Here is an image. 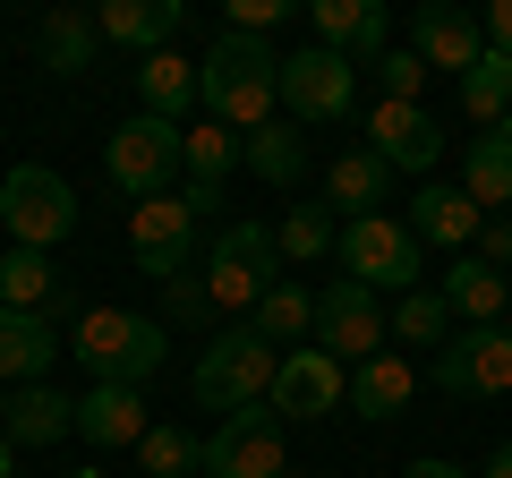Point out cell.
<instances>
[{
	"label": "cell",
	"instance_id": "33",
	"mask_svg": "<svg viewBox=\"0 0 512 478\" xmlns=\"http://www.w3.org/2000/svg\"><path fill=\"white\" fill-rule=\"evenodd\" d=\"M274 239H282V257H291V265H316L333 239H342V222H333V205H291Z\"/></svg>",
	"mask_w": 512,
	"mask_h": 478
},
{
	"label": "cell",
	"instance_id": "30",
	"mask_svg": "<svg viewBox=\"0 0 512 478\" xmlns=\"http://www.w3.org/2000/svg\"><path fill=\"white\" fill-rule=\"evenodd\" d=\"M384 342L444 350V342H453V308H444V291H402V299H393V316H384Z\"/></svg>",
	"mask_w": 512,
	"mask_h": 478
},
{
	"label": "cell",
	"instance_id": "37",
	"mask_svg": "<svg viewBox=\"0 0 512 478\" xmlns=\"http://www.w3.org/2000/svg\"><path fill=\"white\" fill-rule=\"evenodd\" d=\"M163 316H180V325H205V316H214V291H205V274L163 282Z\"/></svg>",
	"mask_w": 512,
	"mask_h": 478
},
{
	"label": "cell",
	"instance_id": "25",
	"mask_svg": "<svg viewBox=\"0 0 512 478\" xmlns=\"http://www.w3.org/2000/svg\"><path fill=\"white\" fill-rule=\"evenodd\" d=\"M239 163H248L265 188H299V180H308V137H299V120H265Z\"/></svg>",
	"mask_w": 512,
	"mask_h": 478
},
{
	"label": "cell",
	"instance_id": "15",
	"mask_svg": "<svg viewBox=\"0 0 512 478\" xmlns=\"http://www.w3.org/2000/svg\"><path fill=\"white\" fill-rule=\"evenodd\" d=\"M367 154H376L384 171H436L444 129L427 120L419 103H376V111H367Z\"/></svg>",
	"mask_w": 512,
	"mask_h": 478
},
{
	"label": "cell",
	"instance_id": "43",
	"mask_svg": "<svg viewBox=\"0 0 512 478\" xmlns=\"http://www.w3.org/2000/svg\"><path fill=\"white\" fill-rule=\"evenodd\" d=\"M478 478H512V444H495V453H487V470H478Z\"/></svg>",
	"mask_w": 512,
	"mask_h": 478
},
{
	"label": "cell",
	"instance_id": "3",
	"mask_svg": "<svg viewBox=\"0 0 512 478\" xmlns=\"http://www.w3.org/2000/svg\"><path fill=\"white\" fill-rule=\"evenodd\" d=\"M274 368H282V350L274 342H256V325H231L205 342L197 376H188V393H197V410H256V402H274Z\"/></svg>",
	"mask_w": 512,
	"mask_h": 478
},
{
	"label": "cell",
	"instance_id": "44",
	"mask_svg": "<svg viewBox=\"0 0 512 478\" xmlns=\"http://www.w3.org/2000/svg\"><path fill=\"white\" fill-rule=\"evenodd\" d=\"M504 316H512V274H504Z\"/></svg>",
	"mask_w": 512,
	"mask_h": 478
},
{
	"label": "cell",
	"instance_id": "20",
	"mask_svg": "<svg viewBox=\"0 0 512 478\" xmlns=\"http://www.w3.org/2000/svg\"><path fill=\"white\" fill-rule=\"evenodd\" d=\"M52 350H69L52 333V316L0 308V385H43V376H52Z\"/></svg>",
	"mask_w": 512,
	"mask_h": 478
},
{
	"label": "cell",
	"instance_id": "21",
	"mask_svg": "<svg viewBox=\"0 0 512 478\" xmlns=\"http://www.w3.org/2000/svg\"><path fill=\"white\" fill-rule=\"evenodd\" d=\"M325 205H333L342 222H359V214H384V205H393V171H384L367 146L333 154V163H325Z\"/></svg>",
	"mask_w": 512,
	"mask_h": 478
},
{
	"label": "cell",
	"instance_id": "9",
	"mask_svg": "<svg viewBox=\"0 0 512 478\" xmlns=\"http://www.w3.org/2000/svg\"><path fill=\"white\" fill-rule=\"evenodd\" d=\"M128 257H137V274H154V282L197 274V214H188L180 188H171V197H146L137 214H128Z\"/></svg>",
	"mask_w": 512,
	"mask_h": 478
},
{
	"label": "cell",
	"instance_id": "47",
	"mask_svg": "<svg viewBox=\"0 0 512 478\" xmlns=\"http://www.w3.org/2000/svg\"><path fill=\"white\" fill-rule=\"evenodd\" d=\"M504 137H512V120H504Z\"/></svg>",
	"mask_w": 512,
	"mask_h": 478
},
{
	"label": "cell",
	"instance_id": "13",
	"mask_svg": "<svg viewBox=\"0 0 512 478\" xmlns=\"http://www.w3.org/2000/svg\"><path fill=\"white\" fill-rule=\"evenodd\" d=\"M350 94H359V69H350L342 52H291L282 60V111H291L299 129H308V120H342L350 111Z\"/></svg>",
	"mask_w": 512,
	"mask_h": 478
},
{
	"label": "cell",
	"instance_id": "48",
	"mask_svg": "<svg viewBox=\"0 0 512 478\" xmlns=\"http://www.w3.org/2000/svg\"><path fill=\"white\" fill-rule=\"evenodd\" d=\"M282 478H291V470H282Z\"/></svg>",
	"mask_w": 512,
	"mask_h": 478
},
{
	"label": "cell",
	"instance_id": "40",
	"mask_svg": "<svg viewBox=\"0 0 512 478\" xmlns=\"http://www.w3.org/2000/svg\"><path fill=\"white\" fill-rule=\"evenodd\" d=\"M478 257H487L495 274L512 265V214H487V231H478Z\"/></svg>",
	"mask_w": 512,
	"mask_h": 478
},
{
	"label": "cell",
	"instance_id": "5",
	"mask_svg": "<svg viewBox=\"0 0 512 478\" xmlns=\"http://www.w3.org/2000/svg\"><path fill=\"white\" fill-rule=\"evenodd\" d=\"M427 376L453 402H504L512 393V316L504 325H453V342L427 359Z\"/></svg>",
	"mask_w": 512,
	"mask_h": 478
},
{
	"label": "cell",
	"instance_id": "34",
	"mask_svg": "<svg viewBox=\"0 0 512 478\" xmlns=\"http://www.w3.org/2000/svg\"><path fill=\"white\" fill-rule=\"evenodd\" d=\"M137 470H146V478H180V470H205V444L188 436V427H146V444H137Z\"/></svg>",
	"mask_w": 512,
	"mask_h": 478
},
{
	"label": "cell",
	"instance_id": "24",
	"mask_svg": "<svg viewBox=\"0 0 512 478\" xmlns=\"http://www.w3.org/2000/svg\"><path fill=\"white\" fill-rule=\"evenodd\" d=\"M461 197L487 214V205H512V137L504 129H487V137H470L461 146Z\"/></svg>",
	"mask_w": 512,
	"mask_h": 478
},
{
	"label": "cell",
	"instance_id": "28",
	"mask_svg": "<svg viewBox=\"0 0 512 478\" xmlns=\"http://www.w3.org/2000/svg\"><path fill=\"white\" fill-rule=\"evenodd\" d=\"M137 94H146L154 120L188 129V103H197V69H188L180 52H146V69H137Z\"/></svg>",
	"mask_w": 512,
	"mask_h": 478
},
{
	"label": "cell",
	"instance_id": "26",
	"mask_svg": "<svg viewBox=\"0 0 512 478\" xmlns=\"http://www.w3.org/2000/svg\"><path fill=\"white\" fill-rule=\"evenodd\" d=\"M239 154H248V137L222 129V120H188V129H180V163H188L197 188H222L239 171Z\"/></svg>",
	"mask_w": 512,
	"mask_h": 478
},
{
	"label": "cell",
	"instance_id": "12",
	"mask_svg": "<svg viewBox=\"0 0 512 478\" xmlns=\"http://www.w3.org/2000/svg\"><path fill=\"white\" fill-rule=\"evenodd\" d=\"M316 350H333L342 368H359V359H376L384 350V299L359 291V282H325L316 291Z\"/></svg>",
	"mask_w": 512,
	"mask_h": 478
},
{
	"label": "cell",
	"instance_id": "31",
	"mask_svg": "<svg viewBox=\"0 0 512 478\" xmlns=\"http://www.w3.org/2000/svg\"><path fill=\"white\" fill-rule=\"evenodd\" d=\"M94 43H103V35H94V18L52 9V18H43V35H35V52H43V69H52V77H77V69L94 60Z\"/></svg>",
	"mask_w": 512,
	"mask_h": 478
},
{
	"label": "cell",
	"instance_id": "8",
	"mask_svg": "<svg viewBox=\"0 0 512 478\" xmlns=\"http://www.w3.org/2000/svg\"><path fill=\"white\" fill-rule=\"evenodd\" d=\"M103 171L111 188H128V197H171V171H180V129L171 120H154V111H137V120H120L103 146Z\"/></svg>",
	"mask_w": 512,
	"mask_h": 478
},
{
	"label": "cell",
	"instance_id": "35",
	"mask_svg": "<svg viewBox=\"0 0 512 478\" xmlns=\"http://www.w3.org/2000/svg\"><path fill=\"white\" fill-rule=\"evenodd\" d=\"M359 18H367V0H308V26H316V52H342L359 43Z\"/></svg>",
	"mask_w": 512,
	"mask_h": 478
},
{
	"label": "cell",
	"instance_id": "18",
	"mask_svg": "<svg viewBox=\"0 0 512 478\" xmlns=\"http://www.w3.org/2000/svg\"><path fill=\"white\" fill-rule=\"evenodd\" d=\"M146 393L137 385H94L86 402H77V436L94 444V453H120V444H146Z\"/></svg>",
	"mask_w": 512,
	"mask_h": 478
},
{
	"label": "cell",
	"instance_id": "14",
	"mask_svg": "<svg viewBox=\"0 0 512 478\" xmlns=\"http://www.w3.org/2000/svg\"><path fill=\"white\" fill-rule=\"evenodd\" d=\"M410 52H419L427 69L470 77L478 60H487V26H478L470 9H453V0H419V18H410Z\"/></svg>",
	"mask_w": 512,
	"mask_h": 478
},
{
	"label": "cell",
	"instance_id": "6",
	"mask_svg": "<svg viewBox=\"0 0 512 478\" xmlns=\"http://www.w3.org/2000/svg\"><path fill=\"white\" fill-rule=\"evenodd\" d=\"M205 291H214V308H256V299L282 282V239L265 231V222H231V231L205 248Z\"/></svg>",
	"mask_w": 512,
	"mask_h": 478
},
{
	"label": "cell",
	"instance_id": "10",
	"mask_svg": "<svg viewBox=\"0 0 512 478\" xmlns=\"http://www.w3.org/2000/svg\"><path fill=\"white\" fill-rule=\"evenodd\" d=\"M342 402H350V376H342V359H333V350H316V342L282 350V368H274V402H265L282 427L325 419V410H342Z\"/></svg>",
	"mask_w": 512,
	"mask_h": 478
},
{
	"label": "cell",
	"instance_id": "38",
	"mask_svg": "<svg viewBox=\"0 0 512 478\" xmlns=\"http://www.w3.org/2000/svg\"><path fill=\"white\" fill-rule=\"evenodd\" d=\"M384 52H393V9H384V0H367V18H359V43H350V69H359V60L376 69Z\"/></svg>",
	"mask_w": 512,
	"mask_h": 478
},
{
	"label": "cell",
	"instance_id": "46",
	"mask_svg": "<svg viewBox=\"0 0 512 478\" xmlns=\"http://www.w3.org/2000/svg\"><path fill=\"white\" fill-rule=\"evenodd\" d=\"M0 419H9V385H0Z\"/></svg>",
	"mask_w": 512,
	"mask_h": 478
},
{
	"label": "cell",
	"instance_id": "19",
	"mask_svg": "<svg viewBox=\"0 0 512 478\" xmlns=\"http://www.w3.org/2000/svg\"><path fill=\"white\" fill-rule=\"evenodd\" d=\"M94 35L120 43V52H171L180 0H103V9H94Z\"/></svg>",
	"mask_w": 512,
	"mask_h": 478
},
{
	"label": "cell",
	"instance_id": "39",
	"mask_svg": "<svg viewBox=\"0 0 512 478\" xmlns=\"http://www.w3.org/2000/svg\"><path fill=\"white\" fill-rule=\"evenodd\" d=\"M291 18V0H231V35H274Z\"/></svg>",
	"mask_w": 512,
	"mask_h": 478
},
{
	"label": "cell",
	"instance_id": "41",
	"mask_svg": "<svg viewBox=\"0 0 512 478\" xmlns=\"http://www.w3.org/2000/svg\"><path fill=\"white\" fill-rule=\"evenodd\" d=\"M478 26H487V52H504V60H512V0H495Z\"/></svg>",
	"mask_w": 512,
	"mask_h": 478
},
{
	"label": "cell",
	"instance_id": "11",
	"mask_svg": "<svg viewBox=\"0 0 512 478\" xmlns=\"http://www.w3.org/2000/svg\"><path fill=\"white\" fill-rule=\"evenodd\" d=\"M282 419L265 402L256 410H231V419L205 436V478H282Z\"/></svg>",
	"mask_w": 512,
	"mask_h": 478
},
{
	"label": "cell",
	"instance_id": "4",
	"mask_svg": "<svg viewBox=\"0 0 512 478\" xmlns=\"http://www.w3.org/2000/svg\"><path fill=\"white\" fill-rule=\"evenodd\" d=\"M333 257H342V274L359 282V291H427V257H419V239L402 231L393 214H359V222H342V239H333Z\"/></svg>",
	"mask_w": 512,
	"mask_h": 478
},
{
	"label": "cell",
	"instance_id": "23",
	"mask_svg": "<svg viewBox=\"0 0 512 478\" xmlns=\"http://www.w3.org/2000/svg\"><path fill=\"white\" fill-rule=\"evenodd\" d=\"M436 291H444V308H453V325H504V274H495L487 257H453Z\"/></svg>",
	"mask_w": 512,
	"mask_h": 478
},
{
	"label": "cell",
	"instance_id": "27",
	"mask_svg": "<svg viewBox=\"0 0 512 478\" xmlns=\"http://www.w3.org/2000/svg\"><path fill=\"white\" fill-rule=\"evenodd\" d=\"M0 308H26V316L60 308V274H52L43 248H9V257H0Z\"/></svg>",
	"mask_w": 512,
	"mask_h": 478
},
{
	"label": "cell",
	"instance_id": "16",
	"mask_svg": "<svg viewBox=\"0 0 512 478\" xmlns=\"http://www.w3.org/2000/svg\"><path fill=\"white\" fill-rule=\"evenodd\" d=\"M402 231L419 239V248H453V257H470V239L487 231V214H478L461 188H444V180H436V188H419V197H410Z\"/></svg>",
	"mask_w": 512,
	"mask_h": 478
},
{
	"label": "cell",
	"instance_id": "2",
	"mask_svg": "<svg viewBox=\"0 0 512 478\" xmlns=\"http://www.w3.org/2000/svg\"><path fill=\"white\" fill-rule=\"evenodd\" d=\"M69 350L86 359L94 385H146V376L171 359L163 316H137V308H86L77 333H69Z\"/></svg>",
	"mask_w": 512,
	"mask_h": 478
},
{
	"label": "cell",
	"instance_id": "17",
	"mask_svg": "<svg viewBox=\"0 0 512 478\" xmlns=\"http://www.w3.org/2000/svg\"><path fill=\"white\" fill-rule=\"evenodd\" d=\"M60 436H77V402L60 385H18L9 393V419H0V444L9 453H43Z\"/></svg>",
	"mask_w": 512,
	"mask_h": 478
},
{
	"label": "cell",
	"instance_id": "42",
	"mask_svg": "<svg viewBox=\"0 0 512 478\" xmlns=\"http://www.w3.org/2000/svg\"><path fill=\"white\" fill-rule=\"evenodd\" d=\"M402 478H470V470H453V461H436V453H427V461H410Z\"/></svg>",
	"mask_w": 512,
	"mask_h": 478
},
{
	"label": "cell",
	"instance_id": "22",
	"mask_svg": "<svg viewBox=\"0 0 512 478\" xmlns=\"http://www.w3.org/2000/svg\"><path fill=\"white\" fill-rule=\"evenodd\" d=\"M410 393H419V376H410L402 350H376V359L350 368V410H359V419H402Z\"/></svg>",
	"mask_w": 512,
	"mask_h": 478
},
{
	"label": "cell",
	"instance_id": "32",
	"mask_svg": "<svg viewBox=\"0 0 512 478\" xmlns=\"http://www.w3.org/2000/svg\"><path fill=\"white\" fill-rule=\"evenodd\" d=\"M461 111H470L478 129H504L512 120V60L504 52H487L470 77H461Z\"/></svg>",
	"mask_w": 512,
	"mask_h": 478
},
{
	"label": "cell",
	"instance_id": "1",
	"mask_svg": "<svg viewBox=\"0 0 512 478\" xmlns=\"http://www.w3.org/2000/svg\"><path fill=\"white\" fill-rule=\"evenodd\" d=\"M197 103H205V120L256 137L265 120H274V103H282V60H274V43H265V35H231V26H222V43L197 60Z\"/></svg>",
	"mask_w": 512,
	"mask_h": 478
},
{
	"label": "cell",
	"instance_id": "36",
	"mask_svg": "<svg viewBox=\"0 0 512 478\" xmlns=\"http://www.w3.org/2000/svg\"><path fill=\"white\" fill-rule=\"evenodd\" d=\"M376 77H384V103H419L427 60H419V52H384V60H376Z\"/></svg>",
	"mask_w": 512,
	"mask_h": 478
},
{
	"label": "cell",
	"instance_id": "7",
	"mask_svg": "<svg viewBox=\"0 0 512 478\" xmlns=\"http://www.w3.org/2000/svg\"><path fill=\"white\" fill-rule=\"evenodd\" d=\"M0 222L18 231V248H43V257H52L60 239L77 231V188L60 180L52 163H18L0 180Z\"/></svg>",
	"mask_w": 512,
	"mask_h": 478
},
{
	"label": "cell",
	"instance_id": "45",
	"mask_svg": "<svg viewBox=\"0 0 512 478\" xmlns=\"http://www.w3.org/2000/svg\"><path fill=\"white\" fill-rule=\"evenodd\" d=\"M0 478H9V444H0Z\"/></svg>",
	"mask_w": 512,
	"mask_h": 478
},
{
	"label": "cell",
	"instance_id": "29",
	"mask_svg": "<svg viewBox=\"0 0 512 478\" xmlns=\"http://www.w3.org/2000/svg\"><path fill=\"white\" fill-rule=\"evenodd\" d=\"M248 325H256V342H274V350H282V342H308V333H316V291L274 282V291L248 308Z\"/></svg>",
	"mask_w": 512,
	"mask_h": 478
}]
</instances>
